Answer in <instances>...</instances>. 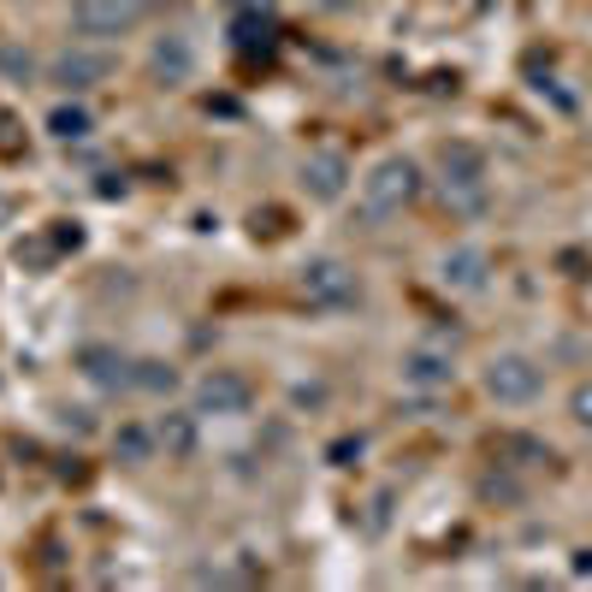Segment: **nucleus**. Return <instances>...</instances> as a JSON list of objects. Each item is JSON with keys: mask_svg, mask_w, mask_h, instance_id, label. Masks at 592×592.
Wrapping results in <instances>:
<instances>
[{"mask_svg": "<svg viewBox=\"0 0 592 592\" xmlns=\"http://www.w3.org/2000/svg\"><path fill=\"white\" fill-rule=\"evenodd\" d=\"M154 439H161L172 457H190V450H196V415H161V421H154Z\"/></svg>", "mask_w": 592, "mask_h": 592, "instance_id": "12", "label": "nucleus"}, {"mask_svg": "<svg viewBox=\"0 0 592 592\" xmlns=\"http://www.w3.org/2000/svg\"><path fill=\"white\" fill-rule=\"evenodd\" d=\"M303 296H308V303H320V308H344L356 296V273L344 267V261L320 255V261H308V267H303Z\"/></svg>", "mask_w": 592, "mask_h": 592, "instance_id": "4", "label": "nucleus"}, {"mask_svg": "<svg viewBox=\"0 0 592 592\" xmlns=\"http://www.w3.org/2000/svg\"><path fill=\"white\" fill-rule=\"evenodd\" d=\"M344 178H350V161H344V154H308V166H303L308 196L338 202V196H344Z\"/></svg>", "mask_w": 592, "mask_h": 592, "instance_id": "9", "label": "nucleus"}, {"mask_svg": "<svg viewBox=\"0 0 592 592\" xmlns=\"http://www.w3.org/2000/svg\"><path fill=\"white\" fill-rule=\"evenodd\" d=\"M450 356H439V350H409L404 356V379L409 386H450Z\"/></svg>", "mask_w": 592, "mask_h": 592, "instance_id": "11", "label": "nucleus"}, {"mask_svg": "<svg viewBox=\"0 0 592 592\" xmlns=\"http://www.w3.org/2000/svg\"><path fill=\"white\" fill-rule=\"evenodd\" d=\"M574 421H581V427H592V386H581V391H574Z\"/></svg>", "mask_w": 592, "mask_h": 592, "instance_id": "18", "label": "nucleus"}, {"mask_svg": "<svg viewBox=\"0 0 592 592\" xmlns=\"http://www.w3.org/2000/svg\"><path fill=\"white\" fill-rule=\"evenodd\" d=\"M48 131H54L60 143H83V136L95 131V119H90V108H54V119H48Z\"/></svg>", "mask_w": 592, "mask_h": 592, "instance_id": "15", "label": "nucleus"}, {"mask_svg": "<svg viewBox=\"0 0 592 592\" xmlns=\"http://www.w3.org/2000/svg\"><path fill=\"white\" fill-rule=\"evenodd\" d=\"M108 72H113V60H108V54H95V48H65L48 78H54L60 90H95V83L108 78Z\"/></svg>", "mask_w": 592, "mask_h": 592, "instance_id": "7", "label": "nucleus"}, {"mask_svg": "<svg viewBox=\"0 0 592 592\" xmlns=\"http://www.w3.org/2000/svg\"><path fill=\"white\" fill-rule=\"evenodd\" d=\"M415 190H421V172H415V161H379L368 178H361V214L368 220H391L404 214V207L415 202Z\"/></svg>", "mask_w": 592, "mask_h": 592, "instance_id": "1", "label": "nucleus"}, {"mask_svg": "<svg viewBox=\"0 0 592 592\" xmlns=\"http://www.w3.org/2000/svg\"><path fill=\"white\" fill-rule=\"evenodd\" d=\"M154 445H161V439H154V427H136V421L113 432L119 462H131V468H136V462H149V457H154Z\"/></svg>", "mask_w": 592, "mask_h": 592, "instance_id": "14", "label": "nucleus"}, {"mask_svg": "<svg viewBox=\"0 0 592 592\" xmlns=\"http://www.w3.org/2000/svg\"><path fill=\"white\" fill-rule=\"evenodd\" d=\"M225 12H273V0H225Z\"/></svg>", "mask_w": 592, "mask_h": 592, "instance_id": "19", "label": "nucleus"}, {"mask_svg": "<svg viewBox=\"0 0 592 592\" xmlns=\"http://www.w3.org/2000/svg\"><path fill=\"white\" fill-rule=\"evenodd\" d=\"M0 72L30 83V54H24V48H12V42H0Z\"/></svg>", "mask_w": 592, "mask_h": 592, "instance_id": "16", "label": "nucleus"}, {"mask_svg": "<svg viewBox=\"0 0 592 592\" xmlns=\"http://www.w3.org/2000/svg\"><path fill=\"white\" fill-rule=\"evenodd\" d=\"M136 368H143V374H136V386H143V391H172V368H161V361H136Z\"/></svg>", "mask_w": 592, "mask_h": 592, "instance_id": "17", "label": "nucleus"}, {"mask_svg": "<svg viewBox=\"0 0 592 592\" xmlns=\"http://www.w3.org/2000/svg\"><path fill=\"white\" fill-rule=\"evenodd\" d=\"M445 285H457V290H480V285H486V255H480V249H457V255H445Z\"/></svg>", "mask_w": 592, "mask_h": 592, "instance_id": "13", "label": "nucleus"}, {"mask_svg": "<svg viewBox=\"0 0 592 592\" xmlns=\"http://www.w3.org/2000/svg\"><path fill=\"white\" fill-rule=\"evenodd\" d=\"M78 368L95 379V386H108V391H119V386H136V361H125L119 350H108V344H90V350L78 356Z\"/></svg>", "mask_w": 592, "mask_h": 592, "instance_id": "8", "label": "nucleus"}, {"mask_svg": "<svg viewBox=\"0 0 592 592\" xmlns=\"http://www.w3.org/2000/svg\"><path fill=\"white\" fill-rule=\"evenodd\" d=\"M255 404V386L243 374L232 368H214V374H202V386H196V415H249Z\"/></svg>", "mask_w": 592, "mask_h": 592, "instance_id": "3", "label": "nucleus"}, {"mask_svg": "<svg viewBox=\"0 0 592 592\" xmlns=\"http://www.w3.org/2000/svg\"><path fill=\"white\" fill-rule=\"evenodd\" d=\"M480 178H486V154L468 149V143H450L445 149V184L450 190H480Z\"/></svg>", "mask_w": 592, "mask_h": 592, "instance_id": "10", "label": "nucleus"}, {"mask_svg": "<svg viewBox=\"0 0 592 592\" xmlns=\"http://www.w3.org/2000/svg\"><path fill=\"white\" fill-rule=\"evenodd\" d=\"M149 72L161 83H190V72H196V42H190L184 30H166V37L149 48Z\"/></svg>", "mask_w": 592, "mask_h": 592, "instance_id": "6", "label": "nucleus"}, {"mask_svg": "<svg viewBox=\"0 0 592 592\" xmlns=\"http://www.w3.org/2000/svg\"><path fill=\"white\" fill-rule=\"evenodd\" d=\"M149 12V0H72V19L83 37H125V30Z\"/></svg>", "mask_w": 592, "mask_h": 592, "instance_id": "2", "label": "nucleus"}, {"mask_svg": "<svg viewBox=\"0 0 592 592\" xmlns=\"http://www.w3.org/2000/svg\"><path fill=\"white\" fill-rule=\"evenodd\" d=\"M486 391L498 397V404H528V397L539 391V368L521 356H498L492 368H486Z\"/></svg>", "mask_w": 592, "mask_h": 592, "instance_id": "5", "label": "nucleus"}]
</instances>
